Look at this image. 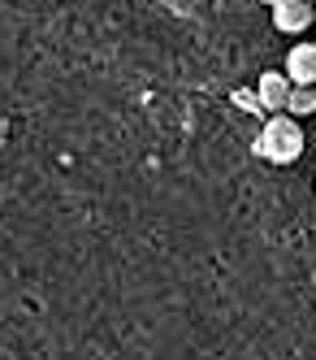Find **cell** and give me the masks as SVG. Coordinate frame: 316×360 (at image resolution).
<instances>
[{
	"instance_id": "cell-1",
	"label": "cell",
	"mask_w": 316,
	"mask_h": 360,
	"mask_svg": "<svg viewBox=\"0 0 316 360\" xmlns=\"http://www.w3.org/2000/svg\"><path fill=\"white\" fill-rule=\"evenodd\" d=\"M256 152L273 165H295L303 157V126L286 113H273L265 126H260V139H256Z\"/></svg>"
},
{
	"instance_id": "cell-2",
	"label": "cell",
	"mask_w": 316,
	"mask_h": 360,
	"mask_svg": "<svg viewBox=\"0 0 316 360\" xmlns=\"http://www.w3.org/2000/svg\"><path fill=\"white\" fill-rule=\"evenodd\" d=\"M286 79L291 87H316V44H295L286 53Z\"/></svg>"
},
{
	"instance_id": "cell-3",
	"label": "cell",
	"mask_w": 316,
	"mask_h": 360,
	"mask_svg": "<svg viewBox=\"0 0 316 360\" xmlns=\"http://www.w3.org/2000/svg\"><path fill=\"white\" fill-rule=\"evenodd\" d=\"M256 100H260V109H269V113H286V100H291V79H286L282 70L260 74V83H256Z\"/></svg>"
},
{
	"instance_id": "cell-4",
	"label": "cell",
	"mask_w": 316,
	"mask_h": 360,
	"mask_svg": "<svg viewBox=\"0 0 316 360\" xmlns=\"http://www.w3.org/2000/svg\"><path fill=\"white\" fill-rule=\"evenodd\" d=\"M273 27L282 35H299L312 27V5L308 0H277L273 5Z\"/></svg>"
},
{
	"instance_id": "cell-5",
	"label": "cell",
	"mask_w": 316,
	"mask_h": 360,
	"mask_svg": "<svg viewBox=\"0 0 316 360\" xmlns=\"http://www.w3.org/2000/svg\"><path fill=\"white\" fill-rule=\"evenodd\" d=\"M316 113V87H291V100H286V117H312Z\"/></svg>"
},
{
	"instance_id": "cell-6",
	"label": "cell",
	"mask_w": 316,
	"mask_h": 360,
	"mask_svg": "<svg viewBox=\"0 0 316 360\" xmlns=\"http://www.w3.org/2000/svg\"><path fill=\"white\" fill-rule=\"evenodd\" d=\"M312 27H316V5H312Z\"/></svg>"
},
{
	"instance_id": "cell-7",
	"label": "cell",
	"mask_w": 316,
	"mask_h": 360,
	"mask_svg": "<svg viewBox=\"0 0 316 360\" xmlns=\"http://www.w3.org/2000/svg\"><path fill=\"white\" fill-rule=\"evenodd\" d=\"M265 5H269V9H273V5H277V0H265Z\"/></svg>"
},
{
	"instance_id": "cell-8",
	"label": "cell",
	"mask_w": 316,
	"mask_h": 360,
	"mask_svg": "<svg viewBox=\"0 0 316 360\" xmlns=\"http://www.w3.org/2000/svg\"><path fill=\"white\" fill-rule=\"evenodd\" d=\"M308 5H316V0H308Z\"/></svg>"
},
{
	"instance_id": "cell-9",
	"label": "cell",
	"mask_w": 316,
	"mask_h": 360,
	"mask_svg": "<svg viewBox=\"0 0 316 360\" xmlns=\"http://www.w3.org/2000/svg\"><path fill=\"white\" fill-rule=\"evenodd\" d=\"M312 191H316V183H312Z\"/></svg>"
}]
</instances>
